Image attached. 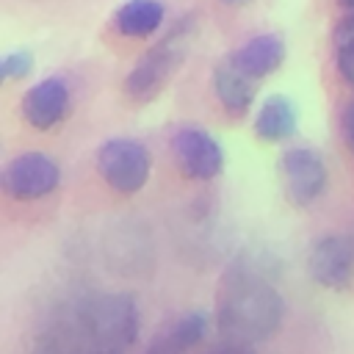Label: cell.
Listing matches in <instances>:
<instances>
[{"label": "cell", "mask_w": 354, "mask_h": 354, "mask_svg": "<svg viewBox=\"0 0 354 354\" xmlns=\"http://www.w3.org/2000/svg\"><path fill=\"white\" fill-rule=\"evenodd\" d=\"M113 25L122 36H152L163 25V3L160 0H124L116 8Z\"/></svg>", "instance_id": "obj_14"}, {"label": "cell", "mask_w": 354, "mask_h": 354, "mask_svg": "<svg viewBox=\"0 0 354 354\" xmlns=\"http://www.w3.org/2000/svg\"><path fill=\"white\" fill-rule=\"evenodd\" d=\"M332 44H335L337 69L346 77V83L354 88V14H348L346 19L337 22V28L332 33Z\"/></svg>", "instance_id": "obj_15"}, {"label": "cell", "mask_w": 354, "mask_h": 354, "mask_svg": "<svg viewBox=\"0 0 354 354\" xmlns=\"http://www.w3.org/2000/svg\"><path fill=\"white\" fill-rule=\"evenodd\" d=\"M30 72H33V55H30V50H11L0 61L3 80H22Z\"/></svg>", "instance_id": "obj_16"}, {"label": "cell", "mask_w": 354, "mask_h": 354, "mask_svg": "<svg viewBox=\"0 0 354 354\" xmlns=\"http://www.w3.org/2000/svg\"><path fill=\"white\" fill-rule=\"evenodd\" d=\"M207 332V315L205 313H185L169 326H163L144 354H188L196 343H202Z\"/></svg>", "instance_id": "obj_12"}, {"label": "cell", "mask_w": 354, "mask_h": 354, "mask_svg": "<svg viewBox=\"0 0 354 354\" xmlns=\"http://www.w3.org/2000/svg\"><path fill=\"white\" fill-rule=\"evenodd\" d=\"M285 315V301L279 290L268 282L266 271L252 263H238L230 268L218 285L216 324L224 340L238 346H254L268 340Z\"/></svg>", "instance_id": "obj_1"}, {"label": "cell", "mask_w": 354, "mask_h": 354, "mask_svg": "<svg viewBox=\"0 0 354 354\" xmlns=\"http://www.w3.org/2000/svg\"><path fill=\"white\" fill-rule=\"evenodd\" d=\"M224 6H232V8H241V6H249L252 0H221Z\"/></svg>", "instance_id": "obj_19"}, {"label": "cell", "mask_w": 354, "mask_h": 354, "mask_svg": "<svg viewBox=\"0 0 354 354\" xmlns=\"http://www.w3.org/2000/svg\"><path fill=\"white\" fill-rule=\"evenodd\" d=\"M171 152L180 171L191 180H213L224 169L221 144L202 127H183L171 138Z\"/></svg>", "instance_id": "obj_7"}, {"label": "cell", "mask_w": 354, "mask_h": 354, "mask_svg": "<svg viewBox=\"0 0 354 354\" xmlns=\"http://www.w3.org/2000/svg\"><path fill=\"white\" fill-rule=\"evenodd\" d=\"M61 169L44 152H22L11 158L3 169V191L17 202H33L58 188Z\"/></svg>", "instance_id": "obj_6"}, {"label": "cell", "mask_w": 354, "mask_h": 354, "mask_svg": "<svg viewBox=\"0 0 354 354\" xmlns=\"http://www.w3.org/2000/svg\"><path fill=\"white\" fill-rule=\"evenodd\" d=\"M230 58L246 75L263 80V77L274 75L282 66V61H285V41L277 33H260V36H252L246 44H241Z\"/></svg>", "instance_id": "obj_11"}, {"label": "cell", "mask_w": 354, "mask_h": 354, "mask_svg": "<svg viewBox=\"0 0 354 354\" xmlns=\"http://www.w3.org/2000/svg\"><path fill=\"white\" fill-rule=\"evenodd\" d=\"M340 6H343L348 14H354V0H340Z\"/></svg>", "instance_id": "obj_20"}, {"label": "cell", "mask_w": 354, "mask_h": 354, "mask_svg": "<svg viewBox=\"0 0 354 354\" xmlns=\"http://www.w3.org/2000/svg\"><path fill=\"white\" fill-rule=\"evenodd\" d=\"M313 282L326 290H346L354 279V243L346 235H326L315 241L307 257Z\"/></svg>", "instance_id": "obj_8"}, {"label": "cell", "mask_w": 354, "mask_h": 354, "mask_svg": "<svg viewBox=\"0 0 354 354\" xmlns=\"http://www.w3.org/2000/svg\"><path fill=\"white\" fill-rule=\"evenodd\" d=\"M80 340L94 354H124L138 337V307L127 293H102L83 304Z\"/></svg>", "instance_id": "obj_2"}, {"label": "cell", "mask_w": 354, "mask_h": 354, "mask_svg": "<svg viewBox=\"0 0 354 354\" xmlns=\"http://www.w3.org/2000/svg\"><path fill=\"white\" fill-rule=\"evenodd\" d=\"M213 91H216L218 105L230 116L238 119V116H243L254 105L257 91H260V80L246 75L232 58H224L213 69Z\"/></svg>", "instance_id": "obj_10"}, {"label": "cell", "mask_w": 354, "mask_h": 354, "mask_svg": "<svg viewBox=\"0 0 354 354\" xmlns=\"http://www.w3.org/2000/svg\"><path fill=\"white\" fill-rule=\"evenodd\" d=\"M97 171L116 194H138L149 180V152L133 138H108L97 149Z\"/></svg>", "instance_id": "obj_4"}, {"label": "cell", "mask_w": 354, "mask_h": 354, "mask_svg": "<svg viewBox=\"0 0 354 354\" xmlns=\"http://www.w3.org/2000/svg\"><path fill=\"white\" fill-rule=\"evenodd\" d=\"M279 185L290 205L307 207L326 188V163L310 147H293L279 158Z\"/></svg>", "instance_id": "obj_5"}, {"label": "cell", "mask_w": 354, "mask_h": 354, "mask_svg": "<svg viewBox=\"0 0 354 354\" xmlns=\"http://www.w3.org/2000/svg\"><path fill=\"white\" fill-rule=\"evenodd\" d=\"M207 354H249V351H246V346H238V343L224 340L221 346H216V348H213V351H207Z\"/></svg>", "instance_id": "obj_18"}, {"label": "cell", "mask_w": 354, "mask_h": 354, "mask_svg": "<svg viewBox=\"0 0 354 354\" xmlns=\"http://www.w3.org/2000/svg\"><path fill=\"white\" fill-rule=\"evenodd\" d=\"M196 39V19L183 17L158 44H152L141 61L130 69L124 80V94L133 102H152L171 80V75L183 66V61L191 53V44Z\"/></svg>", "instance_id": "obj_3"}, {"label": "cell", "mask_w": 354, "mask_h": 354, "mask_svg": "<svg viewBox=\"0 0 354 354\" xmlns=\"http://www.w3.org/2000/svg\"><path fill=\"white\" fill-rule=\"evenodd\" d=\"M296 122H299V113H296V105L290 102V97L271 94V97L263 100V105L257 111L254 133H257L260 141L279 144V141H288L296 133Z\"/></svg>", "instance_id": "obj_13"}, {"label": "cell", "mask_w": 354, "mask_h": 354, "mask_svg": "<svg viewBox=\"0 0 354 354\" xmlns=\"http://www.w3.org/2000/svg\"><path fill=\"white\" fill-rule=\"evenodd\" d=\"M343 138H346V144L354 155V102H348L346 111H343Z\"/></svg>", "instance_id": "obj_17"}, {"label": "cell", "mask_w": 354, "mask_h": 354, "mask_svg": "<svg viewBox=\"0 0 354 354\" xmlns=\"http://www.w3.org/2000/svg\"><path fill=\"white\" fill-rule=\"evenodd\" d=\"M69 111V88L61 77H44L22 97V116L33 130H53Z\"/></svg>", "instance_id": "obj_9"}]
</instances>
